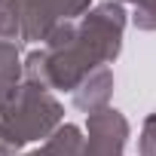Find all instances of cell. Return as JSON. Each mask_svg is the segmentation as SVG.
<instances>
[{"instance_id": "9c48e42d", "label": "cell", "mask_w": 156, "mask_h": 156, "mask_svg": "<svg viewBox=\"0 0 156 156\" xmlns=\"http://www.w3.org/2000/svg\"><path fill=\"white\" fill-rule=\"evenodd\" d=\"M138 156H156V113H150L141 126L138 138Z\"/></svg>"}, {"instance_id": "8fae6325", "label": "cell", "mask_w": 156, "mask_h": 156, "mask_svg": "<svg viewBox=\"0 0 156 156\" xmlns=\"http://www.w3.org/2000/svg\"><path fill=\"white\" fill-rule=\"evenodd\" d=\"M19 150H22V141L0 122V156H22Z\"/></svg>"}, {"instance_id": "8992f818", "label": "cell", "mask_w": 156, "mask_h": 156, "mask_svg": "<svg viewBox=\"0 0 156 156\" xmlns=\"http://www.w3.org/2000/svg\"><path fill=\"white\" fill-rule=\"evenodd\" d=\"M43 156H86V135L80 126L61 122L40 147Z\"/></svg>"}, {"instance_id": "4fadbf2b", "label": "cell", "mask_w": 156, "mask_h": 156, "mask_svg": "<svg viewBox=\"0 0 156 156\" xmlns=\"http://www.w3.org/2000/svg\"><path fill=\"white\" fill-rule=\"evenodd\" d=\"M22 156H43L40 150H31V153H22Z\"/></svg>"}, {"instance_id": "3957f363", "label": "cell", "mask_w": 156, "mask_h": 156, "mask_svg": "<svg viewBox=\"0 0 156 156\" xmlns=\"http://www.w3.org/2000/svg\"><path fill=\"white\" fill-rule=\"evenodd\" d=\"M22 22L25 43H46V37L61 22H80L92 0H12Z\"/></svg>"}, {"instance_id": "6da1fadb", "label": "cell", "mask_w": 156, "mask_h": 156, "mask_svg": "<svg viewBox=\"0 0 156 156\" xmlns=\"http://www.w3.org/2000/svg\"><path fill=\"white\" fill-rule=\"evenodd\" d=\"M126 22V9L116 0L92 6L80 22H61L46 37L43 49L28 52L25 80L40 83L49 92H76L89 73L119 58Z\"/></svg>"}, {"instance_id": "7c38bea8", "label": "cell", "mask_w": 156, "mask_h": 156, "mask_svg": "<svg viewBox=\"0 0 156 156\" xmlns=\"http://www.w3.org/2000/svg\"><path fill=\"white\" fill-rule=\"evenodd\" d=\"M116 3H132V6L138 9V6H144V3H147V0H116Z\"/></svg>"}, {"instance_id": "30bf717a", "label": "cell", "mask_w": 156, "mask_h": 156, "mask_svg": "<svg viewBox=\"0 0 156 156\" xmlns=\"http://www.w3.org/2000/svg\"><path fill=\"white\" fill-rule=\"evenodd\" d=\"M132 22L138 31H156V0H147L144 6L132 12Z\"/></svg>"}, {"instance_id": "5b68a950", "label": "cell", "mask_w": 156, "mask_h": 156, "mask_svg": "<svg viewBox=\"0 0 156 156\" xmlns=\"http://www.w3.org/2000/svg\"><path fill=\"white\" fill-rule=\"evenodd\" d=\"M110 95H113V70L110 67H98L95 73H89L86 80L76 86L73 104H76V110H83L89 116V113H98V110L110 107Z\"/></svg>"}, {"instance_id": "277c9868", "label": "cell", "mask_w": 156, "mask_h": 156, "mask_svg": "<svg viewBox=\"0 0 156 156\" xmlns=\"http://www.w3.org/2000/svg\"><path fill=\"white\" fill-rule=\"evenodd\" d=\"M129 132H132L129 119L113 107L89 113V119H86V156H122V150L129 144Z\"/></svg>"}, {"instance_id": "7a4b0ae2", "label": "cell", "mask_w": 156, "mask_h": 156, "mask_svg": "<svg viewBox=\"0 0 156 156\" xmlns=\"http://www.w3.org/2000/svg\"><path fill=\"white\" fill-rule=\"evenodd\" d=\"M64 119L61 101L40 83L22 80L9 98L0 104V122H3L22 144L28 141H46Z\"/></svg>"}, {"instance_id": "ba28073f", "label": "cell", "mask_w": 156, "mask_h": 156, "mask_svg": "<svg viewBox=\"0 0 156 156\" xmlns=\"http://www.w3.org/2000/svg\"><path fill=\"white\" fill-rule=\"evenodd\" d=\"M22 40V22H19V9L12 0H0V40Z\"/></svg>"}, {"instance_id": "52a82bcc", "label": "cell", "mask_w": 156, "mask_h": 156, "mask_svg": "<svg viewBox=\"0 0 156 156\" xmlns=\"http://www.w3.org/2000/svg\"><path fill=\"white\" fill-rule=\"evenodd\" d=\"M25 80V61L12 40H0V104L9 98V92Z\"/></svg>"}]
</instances>
